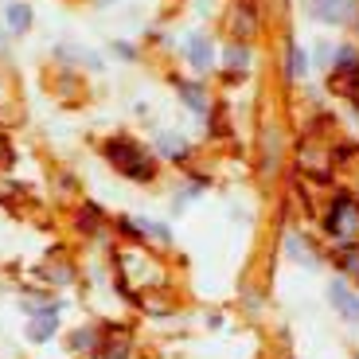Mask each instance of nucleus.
<instances>
[{
    "mask_svg": "<svg viewBox=\"0 0 359 359\" xmlns=\"http://www.w3.org/2000/svg\"><path fill=\"white\" fill-rule=\"evenodd\" d=\"M117 281L126 293H137V289L144 293V289L164 285V269L141 250H117Z\"/></svg>",
    "mask_w": 359,
    "mask_h": 359,
    "instance_id": "1",
    "label": "nucleus"
},
{
    "mask_svg": "<svg viewBox=\"0 0 359 359\" xmlns=\"http://www.w3.org/2000/svg\"><path fill=\"white\" fill-rule=\"evenodd\" d=\"M106 156L121 172H126L129 180H153V164H149V156H144L133 141H121V137H117V141H109L106 144Z\"/></svg>",
    "mask_w": 359,
    "mask_h": 359,
    "instance_id": "2",
    "label": "nucleus"
},
{
    "mask_svg": "<svg viewBox=\"0 0 359 359\" xmlns=\"http://www.w3.org/2000/svg\"><path fill=\"white\" fill-rule=\"evenodd\" d=\"M328 234H332V238H355L359 234V203L336 199L332 211H328Z\"/></svg>",
    "mask_w": 359,
    "mask_h": 359,
    "instance_id": "3",
    "label": "nucleus"
},
{
    "mask_svg": "<svg viewBox=\"0 0 359 359\" xmlns=\"http://www.w3.org/2000/svg\"><path fill=\"white\" fill-rule=\"evenodd\" d=\"M309 8H313L316 20H332V24H340V20L351 16V0H309Z\"/></svg>",
    "mask_w": 359,
    "mask_h": 359,
    "instance_id": "4",
    "label": "nucleus"
},
{
    "mask_svg": "<svg viewBox=\"0 0 359 359\" xmlns=\"http://www.w3.org/2000/svg\"><path fill=\"white\" fill-rule=\"evenodd\" d=\"M231 27H234V36H238V39H250L254 32H258V20H254V4H250V0H238V4H234Z\"/></svg>",
    "mask_w": 359,
    "mask_h": 359,
    "instance_id": "5",
    "label": "nucleus"
},
{
    "mask_svg": "<svg viewBox=\"0 0 359 359\" xmlns=\"http://www.w3.org/2000/svg\"><path fill=\"white\" fill-rule=\"evenodd\" d=\"M129 348H133V336L126 328H109L102 340V359H129Z\"/></svg>",
    "mask_w": 359,
    "mask_h": 359,
    "instance_id": "6",
    "label": "nucleus"
},
{
    "mask_svg": "<svg viewBox=\"0 0 359 359\" xmlns=\"http://www.w3.org/2000/svg\"><path fill=\"white\" fill-rule=\"evenodd\" d=\"M328 297H332V305L340 309L348 320H359V301H355V297H351L344 285H332V289H328Z\"/></svg>",
    "mask_w": 359,
    "mask_h": 359,
    "instance_id": "7",
    "label": "nucleus"
},
{
    "mask_svg": "<svg viewBox=\"0 0 359 359\" xmlns=\"http://www.w3.org/2000/svg\"><path fill=\"white\" fill-rule=\"evenodd\" d=\"M188 59L199 67V71H203V67L211 63V43H207V39H199V36H191L188 39Z\"/></svg>",
    "mask_w": 359,
    "mask_h": 359,
    "instance_id": "8",
    "label": "nucleus"
},
{
    "mask_svg": "<svg viewBox=\"0 0 359 359\" xmlns=\"http://www.w3.org/2000/svg\"><path fill=\"white\" fill-rule=\"evenodd\" d=\"M8 27L12 32H27L32 27V8L27 4H8Z\"/></svg>",
    "mask_w": 359,
    "mask_h": 359,
    "instance_id": "9",
    "label": "nucleus"
},
{
    "mask_svg": "<svg viewBox=\"0 0 359 359\" xmlns=\"http://www.w3.org/2000/svg\"><path fill=\"white\" fill-rule=\"evenodd\" d=\"M27 336H32V340H51V336H55V313H47V316H39V320L36 324H32V332H27Z\"/></svg>",
    "mask_w": 359,
    "mask_h": 359,
    "instance_id": "10",
    "label": "nucleus"
},
{
    "mask_svg": "<svg viewBox=\"0 0 359 359\" xmlns=\"http://www.w3.org/2000/svg\"><path fill=\"white\" fill-rule=\"evenodd\" d=\"M180 94H184V102H188V106L196 109V114H203L207 102H203V90H199L196 82H180Z\"/></svg>",
    "mask_w": 359,
    "mask_h": 359,
    "instance_id": "11",
    "label": "nucleus"
},
{
    "mask_svg": "<svg viewBox=\"0 0 359 359\" xmlns=\"http://www.w3.org/2000/svg\"><path fill=\"white\" fill-rule=\"evenodd\" d=\"M340 269L348 273V278L359 281V246H348V250H340Z\"/></svg>",
    "mask_w": 359,
    "mask_h": 359,
    "instance_id": "12",
    "label": "nucleus"
},
{
    "mask_svg": "<svg viewBox=\"0 0 359 359\" xmlns=\"http://www.w3.org/2000/svg\"><path fill=\"white\" fill-rule=\"evenodd\" d=\"M133 226H141V231H149L153 238H161V243H168V226H164V223H153V219H137Z\"/></svg>",
    "mask_w": 359,
    "mask_h": 359,
    "instance_id": "13",
    "label": "nucleus"
},
{
    "mask_svg": "<svg viewBox=\"0 0 359 359\" xmlns=\"http://www.w3.org/2000/svg\"><path fill=\"white\" fill-rule=\"evenodd\" d=\"M71 348L74 351H90V348H94V332H74L71 336Z\"/></svg>",
    "mask_w": 359,
    "mask_h": 359,
    "instance_id": "14",
    "label": "nucleus"
},
{
    "mask_svg": "<svg viewBox=\"0 0 359 359\" xmlns=\"http://www.w3.org/2000/svg\"><path fill=\"white\" fill-rule=\"evenodd\" d=\"M301 71H305V55L293 47V51H289V79H297Z\"/></svg>",
    "mask_w": 359,
    "mask_h": 359,
    "instance_id": "15",
    "label": "nucleus"
},
{
    "mask_svg": "<svg viewBox=\"0 0 359 359\" xmlns=\"http://www.w3.org/2000/svg\"><path fill=\"white\" fill-rule=\"evenodd\" d=\"M246 59H250L246 47H231V51H226V67H246Z\"/></svg>",
    "mask_w": 359,
    "mask_h": 359,
    "instance_id": "16",
    "label": "nucleus"
},
{
    "mask_svg": "<svg viewBox=\"0 0 359 359\" xmlns=\"http://www.w3.org/2000/svg\"><path fill=\"white\" fill-rule=\"evenodd\" d=\"M168 156H184V144H180V137H164V144H161Z\"/></svg>",
    "mask_w": 359,
    "mask_h": 359,
    "instance_id": "17",
    "label": "nucleus"
},
{
    "mask_svg": "<svg viewBox=\"0 0 359 359\" xmlns=\"http://www.w3.org/2000/svg\"><path fill=\"white\" fill-rule=\"evenodd\" d=\"M355 79H359V74H355ZM351 98H355V106H359V82H355V90H351Z\"/></svg>",
    "mask_w": 359,
    "mask_h": 359,
    "instance_id": "18",
    "label": "nucleus"
}]
</instances>
